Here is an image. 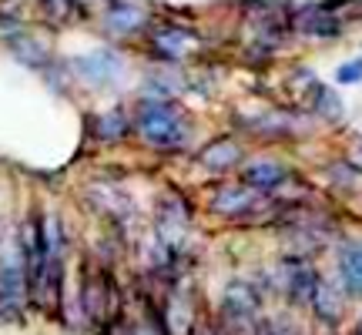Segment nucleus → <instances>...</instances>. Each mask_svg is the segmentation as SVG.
Returning <instances> with one entry per match:
<instances>
[{"instance_id": "nucleus-15", "label": "nucleus", "mask_w": 362, "mask_h": 335, "mask_svg": "<svg viewBox=\"0 0 362 335\" xmlns=\"http://www.w3.org/2000/svg\"><path fill=\"white\" fill-rule=\"evenodd\" d=\"M336 81L339 84H356V81H362V57H356V61H349V64L339 67Z\"/></svg>"}, {"instance_id": "nucleus-9", "label": "nucleus", "mask_w": 362, "mask_h": 335, "mask_svg": "<svg viewBox=\"0 0 362 335\" xmlns=\"http://www.w3.org/2000/svg\"><path fill=\"white\" fill-rule=\"evenodd\" d=\"M90 128H94V138L101 144H117L134 131V117L124 107H111V111H101V114L94 117Z\"/></svg>"}, {"instance_id": "nucleus-7", "label": "nucleus", "mask_w": 362, "mask_h": 335, "mask_svg": "<svg viewBox=\"0 0 362 335\" xmlns=\"http://www.w3.org/2000/svg\"><path fill=\"white\" fill-rule=\"evenodd\" d=\"M198 165L208 168V171H232V168L242 165V144L221 134V138H211V141L198 151Z\"/></svg>"}, {"instance_id": "nucleus-3", "label": "nucleus", "mask_w": 362, "mask_h": 335, "mask_svg": "<svg viewBox=\"0 0 362 335\" xmlns=\"http://www.w3.org/2000/svg\"><path fill=\"white\" fill-rule=\"evenodd\" d=\"M144 37H148V47L155 54V61H168V64L185 61L198 47V34L192 27L181 24H151Z\"/></svg>"}, {"instance_id": "nucleus-6", "label": "nucleus", "mask_w": 362, "mask_h": 335, "mask_svg": "<svg viewBox=\"0 0 362 335\" xmlns=\"http://www.w3.org/2000/svg\"><path fill=\"white\" fill-rule=\"evenodd\" d=\"M259 201H262L259 188H252V184H225L211 198V211L225 215V218H245V215H252L259 208Z\"/></svg>"}, {"instance_id": "nucleus-10", "label": "nucleus", "mask_w": 362, "mask_h": 335, "mask_svg": "<svg viewBox=\"0 0 362 335\" xmlns=\"http://www.w3.org/2000/svg\"><path fill=\"white\" fill-rule=\"evenodd\" d=\"M285 178H288L285 165L282 161H269V158H262V161H248V165L242 168V181L252 184V188H259V192H272V188H279Z\"/></svg>"}, {"instance_id": "nucleus-16", "label": "nucleus", "mask_w": 362, "mask_h": 335, "mask_svg": "<svg viewBox=\"0 0 362 335\" xmlns=\"http://www.w3.org/2000/svg\"><path fill=\"white\" fill-rule=\"evenodd\" d=\"M188 335H218V332H215V325H211V322H205V319H198V322H192Z\"/></svg>"}, {"instance_id": "nucleus-14", "label": "nucleus", "mask_w": 362, "mask_h": 335, "mask_svg": "<svg viewBox=\"0 0 362 335\" xmlns=\"http://www.w3.org/2000/svg\"><path fill=\"white\" fill-rule=\"evenodd\" d=\"M315 111L325 117H342V101L332 88H315Z\"/></svg>"}, {"instance_id": "nucleus-2", "label": "nucleus", "mask_w": 362, "mask_h": 335, "mask_svg": "<svg viewBox=\"0 0 362 335\" xmlns=\"http://www.w3.org/2000/svg\"><path fill=\"white\" fill-rule=\"evenodd\" d=\"M30 305V285H27V265L17 235L0 242V319L17 322Z\"/></svg>"}, {"instance_id": "nucleus-8", "label": "nucleus", "mask_w": 362, "mask_h": 335, "mask_svg": "<svg viewBox=\"0 0 362 335\" xmlns=\"http://www.w3.org/2000/svg\"><path fill=\"white\" fill-rule=\"evenodd\" d=\"M7 47H11V54L21 64L34 67V71L51 67V47H47L37 34H30V30H17L13 37H7Z\"/></svg>"}, {"instance_id": "nucleus-12", "label": "nucleus", "mask_w": 362, "mask_h": 335, "mask_svg": "<svg viewBox=\"0 0 362 335\" xmlns=\"http://www.w3.org/2000/svg\"><path fill=\"white\" fill-rule=\"evenodd\" d=\"M339 269H342V282L352 295H362V245H346L339 255Z\"/></svg>"}, {"instance_id": "nucleus-4", "label": "nucleus", "mask_w": 362, "mask_h": 335, "mask_svg": "<svg viewBox=\"0 0 362 335\" xmlns=\"http://www.w3.org/2000/svg\"><path fill=\"white\" fill-rule=\"evenodd\" d=\"M101 27L115 37H138L151 27V11L138 0H107L101 11Z\"/></svg>"}, {"instance_id": "nucleus-13", "label": "nucleus", "mask_w": 362, "mask_h": 335, "mask_svg": "<svg viewBox=\"0 0 362 335\" xmlns=\"http://www.w3.org/2000/svg\"><path fill=\"white\" fill-rule=\"evenodd\" d=\"M312 309L319 312L322 319L336 322V319H339V295H336V288H332V285H325V282L315 285V292H312Z\"/></svg>"}, {"instance_id": "nucleus-5", "label": "nucleus", "mask_w": 362, "mask_h": 335, "mask_svg": "<svg viewBox=\"0 0 362 335\" xmlns=\"http://www.w3.org/2000/svg\"><path fill=\"white\" fill-rule=\"evenodd\" d=\"M71 71H74V78L90 84V88H111L121 74H124V61H121V54L115 51H90V54H81L71 61Z\"/></svg>"}, {"instance_id": "nucleus-11", "label": "nucleus", "mask_w": 362, "mask_h": 335, "mask_svg": "<svg viewBox=\"0 0 362 335\" xmlns=\"http://www.w3.org/2000/svg\"><path fill=\"white\" fill-rule=\"evenodd\" d=\"M296 27L302 34H312V37H339L342 34V24L329 13V7H305V11H298Z\"/></svg>"}, {"instance_id": "nucleus-1", "label": "nucleus", "mask_w": 362, "mask_h": 335, "mask_svg": "<svg viewBox=\"0 0 362 335\" xmlns=\"http://www.w3.org/2000/svg\"><path fill=\"white\" fill-rule=\"evenodd\" d=\"M131 117H134V134L155 151L185 148L192 138V121L171 98H141Z\"/></svg>"}]
</instances>
